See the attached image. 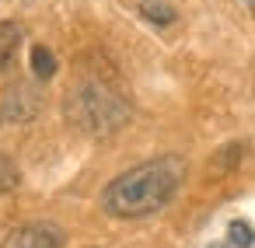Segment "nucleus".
I'll return each instance as SVG.
<instances>
[{"label": "nucleus", "instance_id": "4", "mask_svg": "<svg viewBox=\"0 0 255 248\" xmlns=\"http://www.w3.org/2000/svg\"><path fill=\"white\" fill-rule=\"evenodd\" d=\"M25 32L18 21H0V70H7L18 56V46H21Z\"/></svg>", "mask_w": 255, "mask_h": 248}, {"label": "nucleus", "instance_id": "10", "mask_svg": "<svg viewBox=\"0 0 255 248\" xmlns=\"http://www.w3.org/2000/svg\"><path fill=\"white\" fill-rule=\"evenodd\" d=\"M213 248H224V245H213Z\"/></svg>", "mask_w": 255, "mask_h": 248}, {"label": "nucleus", "instance_id": "7", "mask_svg": "<svg viewBox=\"0 0 255 248\" xmlns=\"http://www.w3.org/2000/svg\"><path fill=\"white\" fill-rule=\"evenodd\" d=\"M18 182H21L18 164H14L7 154H0V192H11V189H18Z\"/></svg>", "mask_w": 255, "mask_h": 248}, {"label": "nucleus", "instance_id": "11", "mask_svg": "<svg viewBox=\"0 0 255 248\" xmlns=\"http://www.w3.org/2000/svg\"><path fill=\"white\" fill-rule=\"evenodd\" d=\"M0 123H4V116H0Z\"/></svg>", "mask_w": 255, "mask_h": 248}, {"label": "nucleus", "instance_id": "1", "mask_svg": "<svg viewBox=\"0 0 255 248\" xmlns=\"http://www.w3.org/2000/svg\"><path fill=\"white\" fill-rule=\"evenodd\" d=\"M185 178V161L178 154H164L154 161H143L119 178H112L102 192V210L112 217H150L161 206H168Z\"/></svg>", "mask_w": 255, "mask_h": 248}, {"label": "nucleus", "instance_id": "6", "mask_svg": "<svg viewBox=\"0 0 255 248\" xmlns=\"http://www.w3.org/2000/svg\"><path fill=\"white\" fill-rule=\"evenodd\" d=\"M227 245H234V248H252V245H255V227L245 224V220H231V227H227Z\"/></svg>", "mask_w": 255, "mask_h": 248}, {"label": "nucleus", "instance_id": "3", "mask_svg": "<svg viewBox=\"0 0 255 248\" xmlns=\"http://www.w3.org/2000/svg\"><path fill=\"white\" fill-rule=\"evenodd\" d=\"M0 248H63V231L49 224H25L14 227Z\"/></svg>", "mask_w": 255, "mask_h": 248}, {"label": "nucleus", "instance_id": "5", "mask_svg": "<svg viewBox=\"0 0 255 248\" xmlns=\"http://www.w3.org/2000/svg\"><path fill=\"white\" fill-rule=\"evenodd\" d=\"M32 74H35L39 81H49V77L56 74V56H53L46 46H35V49H32Z\"/></svg>", "mask_w": 255, "mask_h": 248}, {"label": "nucleus", "instance_id": "9", "mask_svg": "<svg viewBox=\"0 0 255 248\" xmlns=\"http://www.w3.org/2000/svg\"><path fill=\"white\" fill-rule=\"evenodd\" d=\"M245 4H248V11H252V14H255V0H245Z\"/></svg>", "mask_w": 255, "mask_h": 248}, {"label": "nucleus", "instance_id": "8", "mask_svg": "<svg viewBox=\"0 0 255 248\" xmlns=\"http://www.w3.org/2000/svg\"><path fill=\"white\" fill-rule=\"evenodd\" d=\"M143 14L154 18V21H175V11L164 7V4H143Z\"/></svg>", "mask_w": 255, "mask_h": 248}, {"label": "nucleus", "instance_id": "2", "mask_svg": "<svg viewBox=\"0 0 255 248\" xmlns=\"http://www.w3.org/2000/svg\"><path fill=\"white\" fill-rule=\"evenodd\" d=\"M129 112H133L129 102L119 91H112L109 84H102V81H84L67 98V116L84 133H95V136H105V133L119 129L129 119Z\"/></svg>", "mask_w": 255, "mask_h": 248}]
</instances>
